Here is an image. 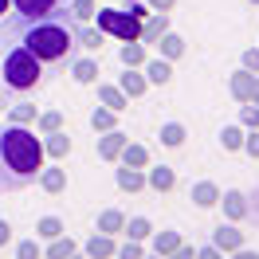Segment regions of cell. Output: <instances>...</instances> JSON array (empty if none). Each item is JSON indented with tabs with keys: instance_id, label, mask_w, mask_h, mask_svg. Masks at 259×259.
I'll return each instance as SVG.
<instances>
[{
	"instance_id": "37",
	"label": "cell",
	"mask_w": 259,
	"mask_h": 259,
	"mask_svg": "<svg viewBox=\"0 0 259 259\" xmlns=\"http://www.w3.org/2000/svg\"><path fill=\"white\" fill-rule=\"evenodd\" d=\"M240 122H243V126H251V130H259V106H255V102H251V106H243Z\"/></svg>"
},
{
	"instance_id": "17",
	"label": "cell",
	"mask_w": 259,
	"mask_h": 259,
	"mask_svg": "<svg viewBox=\"0 0 259 259\" xmlns=\"http://www.w3.org/2000/svg\"><path fill=\"white\" fill-rule=\"evenodd\" d=\"M157 48H161L165 59H177V55H185V39L173 35V32H161V35H157Z\"/></svg>"
},
{
	"instance_id": "25",
	"label": "cell",
	"mask_w": 259,
	"mask_h": 259,
	"mask_svg": "<svg viewBox=\"0 0 259 259\" xmlns=\"http://www.w3.org/2000/svg\"><path fill=\"white\" fill-rule=\"evenodd\" d=\"M157 138H161V146L177 149L181 142H185V126H181V122H165V126H161V134H157Z\"/></svg>"
},
{
	"instance_id": "16",
	"label": "cell",
	"mask_w": 259,
	"mask_h": 259,
	"mask_svg": "<svg viewBox=\"0 0 259 259\" xmlns=\"http://www.w3.org/2000/svg\"><path fill=\"white\" fill-rule=\"evenodd\" d=\"M193 200L200 204V208H212V204L220 200V189H216L212 181H200V185H193Z\"/></svg>"
},
{
	"instance_id": "11",
	"label": "cell",
	"mask_w": 259,
	"mask_h": 259,
	"mask_svg": "<svg viewBox=\"0 0 259 259\" xmlns=\"http://www.w3.org/2000/svg\"><path fill=\"white\" fill-rule=\"evenodd\" d=\"M146 67V82H157V87H165V82L173 79V67H169V59H149Z\"/></svg>"
},
{
	"instance_id": "31",
	"label": "cell",
	"mask_w": 259,
	"mask_h": 259,
	"mask_svg": "<svg viewBox=\"0 0 259 259\" xmlns=\"http://www.w3.org/2000/svg\"><path fill=\"white\" fill-rule=\"evenodd\" d=\"M67 12H71V16L82 24V20L95 16V0H67Z\"/></svg>"
},
{
	"instance_id": "22",
	"label": "cell",
	"mask_w": 259,
	"mask_h": 259,
	"mask_svg": "<svg viewBox=\"0 0 259 259\" xmlns=\"http://www.w3.org/2000/svg\"><path fill=\"white\" fill-rule=\"evenodd\" d=\"M122 161L130 165V169H142V165H149V149L146 146H122Z\"/></svg>"
},
{
	"instance_id": "40",
	"label": "cell",
	"mask_w": 259,
	"mask_h": 259,
	"mask_svg": "<svg viewBox=\"0 0 259 259\" xmlns=\"http://www.w3.org/2000/svg\"><path fill=\"white\" fill-rule=\"evenodd\" d=\"M243 67H247V71H259V48L243 51Z\"/></svg>"
},
{
	"instance_id": "19",
	"label": "cell",
	"mask_w": 259,
	"mask_h": 259,
	"mask_svg": "<svg viewBox=\"0 0 259 259\" xmlns=\"http://www.w3.org/2000/svg\"><path fill=\"white\" fill-rule=\"evenodd\" d=\"M118 189H126V193H138V189H146V173H138V169H118Z\"/></svg>"
},
{
	"instance_id": "30",
	"label": "cell",
	"mask_w": 259,
	"mask_h": 259,
	"mask_svg": "<svg viewBox=\"0 0 259 259\" xmlns=\"http://www.w3.org/2000/svg\"><path fill=\"white\" fill-rule=\"evenodd\" d=\"M35 236H44V240H55V236H63V220H55V216H44V220L35 224Z\"/></svg>"
},
{
	"instance_id": "50",
	"label": "cell",
	"mask_w": 259,
	"mask_h": 259,
	"mask_svg": "<svg viewBox=\"0 0 259 259\" xmlns=\"http://www.w3.org/2000/svg\"><path fill=\"white\" fill-rule=\"evenodd\" d=\"M67 259H82V255H67Z\"/></svg>"
},
{
	"instance_id": "23",
	"label": "cell",
	"mask_w": 259,
	"mask_h": 259,
	"mask_svg": "<svg viewBox=\"0 0 259 259\" xmlns=\"http://www.w3.org/2000/svg\"><path fill=\"white\" fill-rule=\"evenodd\" d=\"M98 98H102V106H110L114 114H118V110H126V106H130V102H126V95H122L118 87H98Z\"/></svg>"
},
{
	"instance_id": "33",
	"label": "cell",
	"mask_w": 259,
	"mask_h": 259,
	"mask_svg": "<svg viewBox=\"0 0 259 259\" xmlns=\"http://www.w3.org/2000/svg\"><path fill=\"white\" fill-rule=\"evenodd\" d=\"M220 142H224V149H240V146H243V134H240V126H224Z\"/></svg>"
},
{
	"instance_id": "10",
	"label": "cell",
	"mask_w": 259,
	"mask_h": 259,
	"mask_svg": "<svg viewBox=\"0 0 259 259\" xmlns=\"http://www.w3.org/2000/svg\"><path fill=\"white\" fill-rule=\"evenodd\" d=\"M169 32V12H157V16L142 20V35L138 39H146V44H157V35Z\"/></svg>"
},
{
	"instance_id": "51",
	"label": "cell",
	"mask_w": 259,
	"mask_h": 259,
	"mask_svg": "<svg viewBox=\"0 0 259 259\" xmlns=\"http://www.w3.org/2000/svg\"><path fill=\"white\" fill-rule=\"evenodd\" d=\"M251 4H259V0H251Z\"/></svg>"
},
{
	"instance_id": "49",
	"label": "cell",
	"mask_w": 259,
	"mask_h": 259,
	"mask_svg": "<svg viewBox=\"0 0 259 259\" xmlns=\"http://www.w3.org/2000/svg\"><path fill=\"white\" fill-rule=\"evenodd\" d=\"M142 259H146V255H142ZM149 259H161V255H149Z\"/></svg>"
},
{
	"instance_id": "9",
	"label": "cell",
	"mask_w": 259,
	"mask_h": 259,
	"mask_svg": "<svg viewBox=\"0 0 259 259\" xmlns=\"http://www.w3.org/2000/svg\"><path fill=\"white\" fill-rule=\"evenodd\" d=\"M255 82H259V75H251V71L232 75V95L240 98V102H251V95H255Z\"/></svg>"
},
{
	"instance_id": "26",
	"label": "cell",
	"mask_w": 259,
	"mask_h": 259,
	"mask_svg": "<svg viewBox=\"0 0 259 259\" xmlns=\"http://www.w3.org/2000/svg\"><path fill=\"white\" fill-rule=\"evenodd\" d=\"M75 48L98 51L102 48V32H91V28H79V24H75Z\"/></svg>"
},
{
	"instance_id": "21",
	"label": "cell",
	"mask_w": 259,
	"mask_h": 259,
	"mask_svg": "<svg viewBox=\"0 0 259 259\" xmlns=\"http://www.w3.org/2000/svg\"><path fill=\"white\" fill-rule=\"evenodd\" d=\"M67 149H71V138L59 134V130H51L48 142H44V153H51V157H67Z\"/></svg>"
},
{
	"instance_id": "43",
	"label": "cell",
	"mask_w": 259,
	"mask_h": 259,
	"mask_svg": "<svg viewBox=\"0 0 259 259\" xmlns=\"http://www.w3.org/2000/svg\"><path fill=\"white\" fill-rule=\"evenodd\" d=\"M149 8H153V12H169V8H173V4H177V0H146Z\"/></svg>"
},
{
	"instance_id": "3",
	"label": "cell",
	"mask_w": 259,
	"mask_h": 259,
	"mask_svg": "<svg viewBox=\"0 0 259 259\" xmlns=\"http://www.w3.org/2000/svg\"><path fill=\"white\" fill-rule=\"evenodd\" d=\"M44 63L20 44H4V71H0V95H28L39 87Z\"/></svg>"
},
{
	"instance_id": "6",
	"label": "cell",
	"mask_w": 259,
	"mask_h": 259,
	"mask_svg": "<svg viewBox=\"0 0 259 259\" xmlns=\"http://www.w3.org/2000/svg\"><path fill=\"white\" fill-rule=\"evenodd\" d=\"M212 247H220V251H236V247H243V232L236 224H220L216 232H212Z\"/></svg>"
},
{
	"instance_id": "41",
	"label": "cell",
	"mask_w": 259,
	"mask_h": 259,
	"mask_svg": "<svg viewBox=\"0 0 259 259\" xmlns=\"http://www.w3.org/2000/svg\"><path fill=\"white\" fill-rule=\"evenodd\" d=\"M165 259H193V247H185V243H177V247H173V251H169Z\"/></svg>"
},
{
	"instance_id": "14",
	"label": "cell",
	"mask_w": 259,
	"mask_h": 259,
	"mask_svg": "<svg viewBox=\"0 0 259 259\" xmlns=\"http://www.w3.org/2000/svg\"><path fill=\"white\" fill-rule=\"evenodd\" d=\"M216 204H224V212H228V220H240L243 212H247V200H243V193H236V189H228Z\"/></svg>"
},
{
	"instance_id": "42",
	"label": "cell",
	"mask_w": 259,
	"mask_h": 259,
	"mask_svg": "<svg viewBox=\"0 0 259 259\" xmlns=\"http://www.w3.org/2000/svg\"><path fill=\"white\" fill-rule=\"evenodd\" d=\"M240 149H247L251 157H259V134H251V138H243V146Z\"/></svg>"
},
{
	"instance_id": "36",
	"label": "cell",
	"mask_w": 259,
	"mask_h": 259,
	"mask_svg": "<svg viewBox=\"0 0 259 259\" xmlns=\"http://www.w3.org/2000/svg\"><path fill=\"white\" fill-rule=\"evenodd\" d=\"M114 255H118V259H142V243L130 240L126 247H114Z\"/></svg>"
},
{
	"instance_id": "7",
	"label": "cell",
	"mask_w": 259,
	"mask_h": 259,
	"mask_svg": "<svg viewBox=\"0 0 259 259\" xmlns=\"http://www.w3.org/2000/svg\"><path fill=\"white\" fill-rule=\"evenodd\" d=\"M130 138L126 134H118V130H106V138H98V157L102 161H114L118 153H122V146H126Z\"/></svg>"
},
{
	"instance_id": "47",
	"label": "cell",
	"mask_w": 259,
	"mask_h": 259,
	"mask_svg": "<svg viewBox=\"0 0 259 259\" xmlns=\"http://www.w3.org/2000/svg\"><path fill=\"white\" fill-rule=\"evenodd\" d=\"M8 8H12V4H8V0H0V16H4V12H8Z\"/></svg>"
},
{
	"instance_id": "35",
	"label": "cell",
	"mask_w": 259,
	"mask_h": 259,
	"mask_svg": "<svg viewBox=\"0 0 259 259\" xmlns=\"http://www.w3.org/2000/svg\"><path fill=\"white\" fill-rule=\"evenodd\" d=\"M59 126H63V114H59V110L39 114V130H44V134H51V130H59Z\"/></svg>"
},
{
	"instance_id": "5",
	"label": "cell",
	"mask_w": 259,
	"mask_h": 259,
	"mask_svg": "<svg viewBox=\"0 0 259 259\" xmlns=\"http://www.w3.org/2000/svg\"><path fill=\"white\" fill-rule=\"evenodd\" d=\"M20 16H48V12H59L67 8V0H8Z\"/></svg>"
},
{
	"instance_id": "39",
	"label": "cell",
	"mask_w": 259,
	"mask_h": 259,
	"mask_svg": "<svg viewBox=\"0 0 259 259\" xmlns=\"http://www.w3.org/2000/svg\"><path fill=\"white\" fill-rule=\"evenodd\" d=\"M146 8H149V4H142V0H126V12H130V16H138V20H146V16H149Z\"/></svg>"
},
{
	"instance_id": "15",
	"label": "cell",
	"mask_w": 259,
	"mask_h": 259,
	"mask_svg": "<svg viewBox=\"0 0 259 259\" xmlns=\"http://www.w3.org/2000/svg\"><path fill=\"white\" fill-rule=\"evenodd\" d=\"M126 98H138L146 91V75H138V67H126V75H122V87H118Z\"/></svg>"
},
{
	"instance_id": "34",
	"label": "cell",
	"mask_w": 259,
	"mask_h": 259,
	"mask_svg": "<svg viewBox=\"0 0 259 259\" xmlns=\"http://www.w3.org/2000/svg\"><path fill=\"white\" fill-rule=\"evenodd\" d=\"M32 118H35V106H32V102H16V106H12V122L24 126V122H32Z\"/></svg>"
},
{
	"instance_id": "13",
	"label": "cell",
	"mask_w": 259,
	"mask_h": 259,
	"mask_svg": "<svg viewBox=\"0 0 259 259\" xmlns=\"http://www.w3.org/2000/svg\"><path fill=\"white\" fill-rule=\"evenodd\" d=\"M67 63H71V75L79 82H95L98 79V63L95 59H75V55H67Z\"/></svg>"
},
{
	"instance_id": "44",
	"label": "cell",
	"mask_w": 259,
	"mask_h": 259,
	"mask_svg": "<svg viewBox=\"0 0 259 259\" xmlns=\"http://www.w3.org/2000/svg\"><path fill=\"white\" fill-rule=\"evenodd\" d=\"M8 240H12V224H8V220H0V247H4Z\"/></svg>"
},
{
	"instance_id": "48",
	"label": "cell",
	"mask_w": 259,
	"mask_h": 259,
	"mask_svg": "<svg viewBox=\"0 0 259 259\" xmlns=\"http://www.w3.org/2000/svg\"><path fill=\"white\" fill-rule=\"evenodd\" d=\"M251 102H259V82H255V95H251Z\"/></svg>"
},
{
	"instance_id": "28",
	"label": "cell",
	"mask_w": 259,
	"mask_h": 259,
	"mask_svg": "<svg viewBox=\"0 0 259 259\" xmlns=\"http://www.w3.org/2000/svg\"><path fill=\"white\" fill-rule=\"evenodd\" d=\"M177 243H181V236H177V232H157V236H153V251H157V255H169V251H173V247H177Z\"/></svg>"
},
{
	"instance_id": "38",
	"label": "cell",
	"mask_w": 259,
	"mask_h": 259,
	"mask_svg": "<svg viewBox=\"0 0 259 259\" xmlns=\"http://www.w3.org/2000/svg\"><path fill=\"white\" fill-rule=\"evenodd\" d=\"M16 255H20V259H39V243H35V240H24V243L16 247Z\"/></svg>"
},
{
	"instance_id": "32",
	"label": "cell",
	"mask_w": 259,
	"mask_h": 259,
	"mask_svg": "<svg viewBox=\"0 0 259 259\" xmlns=\"http://www.w3.org/2000/svg\"><path fill=\"white\" fill-rule=\"evenodd\" d=\"M91 126H95L98 134L114 130V110H110V106H106V110H95V114H91Z\"/></svg>"
},
{
	"instance_id": "4",
	"label": "cell",
	"mask_w": 259,
	"mask_h": 259,
	"mask_svg": "<svg viewBox=\"0 0 259 259\" xmlns=\"http://www.w3.org/2000/svg\"><path fill=\"white\" fill-rule=\"evenodd\" d=\"M98 32L102 35H118V39H138L142 35V20L130 16L126 8H98Z\"/></svg>"
},
{
	"instance_id": "27",
	"label": "cell",
	"mask_w": 259,
	"mask_h": 259,
	"mask_svg": "<svg viewBox=\"0 0 259 259\" xmlns=\"http://www.w3.org/2000/svg\"><path fill=\"white\" fill-rule=\"evenodd\" d=\"M122 232H126L130 240H146L153 228H149V220H146V216H134V220H126V224H122Z\"/></svg>"
},
{
	"instance_id": "18",
	"label": "cell",
	"mask_w": 259,
	"mask_h": 259,
	"mask_svg": "<svg viewBox=\"0 0 259 259\" xmlns=\"http://www.w3.org/2000/svg\"><path fill=\"white\" fill-rule=\"evenodd\" d=\"M110 255H114V240L106 236V232L87 243V259H110Z\"/></svg>"
},
{
	"instance_id": "45",
	"label": "cell",
	"mask_w": 259,
	"mask_h": 259,
	"mask_svg": "<svg viewBox=\"0 0 259 259\" xmlns=\"http://www.w3.org/2000/svg\"><path fill=\"white\" fill-rule=\"evenodd\" d=\"M196 259H220V247H200V251H196Z\"/></svg>"
},
{
	"instance_id": "2",
	"label": "cell",
	"mask_w": 259,
	"mask_h": 259,
	"mask_svg": "<svg viewBox=\"0 0 259 259\" xmlns=\"http://www.w3.org/2000/svg\"><path fill=\"white\" fill-rule=\"evenodd\" d=\"M44 169V142L20 122H0V193L28 189Z\"/></svg>"
},
{
	"instance_id": "20",
	"label": "cell",
	"mask_w": 259,
	"mask_h": 259,
	"mask_svg": "<svg viewBox=\"0 0 259 259\" xmlns=\"http://www.w3.org/2000/svg\"><path fill=\"white\" fill-rule=\"evenodd\" d=\"M39 185H44L48 193H63L67 189V173L63 169H39Z\"/></svg>"
},
{
	"instance_id": "1",
	"label": "cell",
	"mask_w": 259,
	"mask_h": 259,
	"mask_svg": "<svg viewBox=\"0 0 259 259\" xmlns=\"http://www.w3.org/2000/svg\"><path fill=\"white\" fill-rule=\"evenodd\" d=\"M75 24L79 20L67 8L48 12V16H20V12H12V16H4L0 44H20V48L32 51L39 63H59L67 55H75Z\"/></svg>"
},
{
	"instance_id": "29",
	"label": "cell",
	"mask_w": 259,
	"mask_h": 259,
	"mask_svg": "<svg viewBox=\"0 0 259 259\" xmlns=\"http://www.w3.org/2000/svg\"><path fill=\"white\" fill-rule=\"evenodd\" d=\"M67 255H75V240H71V236H55L48 259H67Z\"/></svg>"
},
{
	"instance_id": "8",
	"label": "cell",
	"mask_w": 259,
	"mask_h": 259,
	"mask_svg": "<svg viewBox=\"0 0 259 259\" xmlns=\"http://www.w3.org/2000/svg\"><path fill=\"white\" fill-rule=\"evenodd\" d=\"M146 185H149V189H157V193H169V189L177 185V173H173L169 165H157V169H149V173H146Z\"/></svg>"
},
{
	"instance_id": "46",
	"label": "cell",
	"mask_w": 259,
	"mask_h": 259,
	"mask_svg": "<svg viewBox=\"0 0 259 259\" xmlns=\"http://www.w3.org/2000/svg\"><path fill=\"white\" fill-rule=\"evenodd\" d=\"M232 259H259V255H255V251H247V247H236V255H232Z\"/></svg>"
},
{
	"instance_id": "24",
	"label": "cell",
	"mask_w": 259,
	"mask_h": 259,
	"mask_svg": "<svg viewBox=\"0 0 259 259\" xmlns=\"http://www.w3.org/2000/svg\"><path fill=\"white\" fill-rule=\"evenodd\" d=\"M122 224H126V216L118 208H106L102 216H98V232H106V236H114V232H122Z\"/></svg>"
},
{
	"instance_id": "12",
	"label": "cell",
	"mask_w": 259,
	"mask_h": 259,
	"mask_svg": "<svg viewBox=\"0 0 259 259\" xmlns=\"http://www.w3.org/2000/svg\"><path fill=\"white\" fill-rule=\"evenodd\" d=\"M126 48L118 51V59H122V67H142L146 63V48H142V39H122Z\"/></svg>"
}]
</instances>
